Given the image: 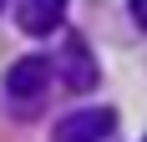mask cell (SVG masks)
Here are the masks:
<instances>
[{
  "mask_svg": "<svg viewBox=\"0 0 147 142\" xmlns=\"http://www.w3.org/2000/svg\"><path fill=\"white\" fill-rule=\"evenodd\" d=\"M127 10H132V20L147 30V0H127Z\"/></svg>",
  "mask_w": 147,
  "mask_h": 142,
  "instance_id": "5",
  "label": "cell"
},
{
  "mask_svg": "<svg viewBox=\"0 0 147 142\" xmlns=\"http://www.w3.org/2000/svg\"><path fill=\"white\" fill-rule=\"evenodd\" d=\"M61 15H66V0H15V20L26 36H51Z\"/></svg>",
  "mask_w": 147,
  "mask_h": 142,
  "instance_id": "4",
  "label": "cell"
},
{
  "mask_svg": "<svg viewBox=\"0 0 147 142\" xmlns=\"http://www.w3.org/2000/svg\"><path fill=\"white\" fill-rule=\"evenodd\" d=\"M112 127H117V112L112 107H81V112H71V117L56 122L51 142H102Z\"/></svg>",
  "mask_w": 147,
  "mask_h": 142,
  "instance_id": "2",
  "label": "cell"
},
{
  "mask_svg": "<svg viewBox=\"0 0 147 142\" xmlns=\"http://www.w3.org/2000/svg\"><path fill=\"white\" fill-rule=\"evenodd\" d=\"M0 10H5V0H0Z\"/></svg>",
  "mask_w": 147,
  "mask_h": 142,
  "instance_id": "6",
  "label": "cell"
},
{
  "mask_svg": "<svg viewBox=\"0 0 147 142\" xmlns=\"http://www.w3.org/2000/svg\"><path fill=\"white\" fill-rule=\"evenodd\" d=\"M46 86H51V61L46 56H20L10 71H5L10 107H20V112H36V101L46 97Z\"/></svg>",
  "mask_w": 147,
  "mask_h": 142,
  "instance_id": "1",
  "label": "cell"
},
{
  "mask_svg": "<svg viewBox=\"0 0 147 142\" xmlns=\"http://www.w3.org/2000/svg\"><path fill=\"white\" fill-rule=\"evenodd\" d=\"M56 71H61V81L71 86V91H91L96 86V61H91V51H86V41H66V51L56 56Z\"/></svg>",
  "mask_w": 147,
  "mask_h": 142,
  "instance_id": "3",
  "label": "cell"
}]
</instances>
